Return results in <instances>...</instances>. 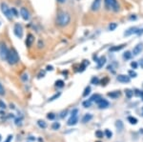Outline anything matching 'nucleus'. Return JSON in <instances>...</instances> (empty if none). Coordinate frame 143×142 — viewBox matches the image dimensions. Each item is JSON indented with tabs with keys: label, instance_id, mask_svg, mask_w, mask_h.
I'll list each match as a JSON object with an SVG mask.
<instances>
[{
	"label": "nucleus",
	"instance_id": "obj_47",
	"mask_svg": "<svg viewBox=\"0 0 143 142\" xmlns=\"http://www.w3.org/2000/svg\"><path fill=\"white\" fill-rule=\"evenodd\" d=\"M130 19H131V20H136V19H137V16H136L135 14H134V16L132 15V16H131V17H130Z\"/></svg>",
	"mask_w": 143,
	"mask_h": 142
},
{
	"label": "nucleus",
	"instance_id": "obj_23",
	"mask_svg": "<svg viewBox=\"0 0 143 142\" xmlns=\"http://www.w3.org/2000/svg\"><path fill=\"white\" fill-rule=\"evenodd\" d=\"M125 94H126V96H127L128 98H132V96L134 95V92H133L132 90L127 89V90H125Z\"/></svg>",
	"mask_w": 143,
	"mask_h": 142
},
{
	"label": "nucleus",
	"instance_id": "obj_3",
	"mask_svg": "<svg viewBox=\"0 0 143 142\" xmlns=\"http://www.w3.org/2000/svg\"><path fill=\"white\" fill-rule=\"evenodd\" d=\"M106 9L108 10H113L114 12H118L119 10V4L117 0H104Z\"/></svg>",
	"mask_w": 143,
	"mask_h": 142
},
{
	"label": "nucleus",
	"instance_id": "obj_20",
	"mask_svg": "<svg viewBox=\"0 0 143 142\" xmlns=\"http://www.w3.org/2000/svg\"><path fill=\"white\" fill-rule=\"evenodd\" d=\"M89 64H90V62L88 61V60H84V61L82 62V64H81V67L79 68V72H83Z\"/></svg>",
	"mask_w": 143,
	"mask_h": 142
},
{
	"label": "nucleus",
	"instance_id": "obj_26",
	"mask_svg": "<svg viewBox=\"0 0 143 142\" xmlns=\"http://www.w3.org/2000/svg\"><path fill=\"white\" fill-rule=\"evenodd\" d=\"M90 93H91V87L90 86L86 87L85 90H84V93H83V96L86 97V96H88V95L90 94Z\"/></svg>",
	"mask_w": 143,
	"mask_h": 142
},
{
	"label": "nucleus",
	"instance_id": "obj_41",
	"mask_svg": "<svg viewBox=\"0 0 143 142\" xmlns=\"http://www.w3.org/2000/svg\"><path fill=\"white\" fill-rule=\"evenodd\" d=\"M21 78H22V80L23 81H27L28 79H29V76H28V74H22Z\"/></svg>",
	"mask_w": 143,
	"mask_h": 142
},
{
	"label": "nucleus",
	"instance_id": "obj_33",
	"mask_svg": "<svg viewBox=\"0 0 143 142\" xmlns=\"http://www.w3.org/2000/svg\"><path fill=\"white\" fill-rule=\"evenodd\" d=\"M105 135H106V136H107L108 138H111V137H112V136H113V133L110 130L106 129V130H105Z\"/></svg>",
	"mask_w": 143,
	"mask_h": 142
},
{
	"label": "nucleus",
	"instance_id": "obj_11",
	"mask_svg": "<svg viewBox=\"0 0 143 142\" xmlns=\"http://www.w3.org/2000/svg\"><path fill=\"white\" fill-rule=\"evenodd\" d=\"M20 14L22 16V18L24 20H29L30 19V12L26 8H21L20 10Z\"/></svg>",
	"mask_w": 143,
	"mask_h": 142
},
{
	"label": "nucleus",
	"instance_id": "obj_43",
	"mask_svg": "<svg viewBox=\"0 0 143 142\" xmlns=\"http://www.w3.org/2000/svg\"><path fill=\"white\" fill-rule=\"evenodd\" d=\"M12 139H13V136H11V135H10V136H8V138L6 139V141H4V142H11Z\"/></svg>",
	"mask_w": 143,
	"mask_h": 142
},
{
	"label": "nucleus",
	"instance_id": "obj_39",
	"mask_svg": "<svg viewBox=\"0 0 143 142\" xmlns=\"http://www.w3.org/2000/svg\"><path fill=\"white\" fill-rule=\"evenodd\" d=\"M5 93V90H4V87L2 86V84L0 83V95H3Z\"/></svg>",
	"mask_w": 143,
	"mask_h": 142
},
{
	"label": "nucleus",
	"instance_id": "obj_32",
	"mask_svg": "<svg viewBox=\"0 0 143 142\" xmlns=\"http://www.w3.org/2000/svg\"><path fill=\"white\" fill-rule=\"evenodd\" d=\"M95 136H97L98 138H102V137H103V132L100 130H97L95 132Z\"/></svg>",
	"mask_w": 143,
	"mask_h": 142
},
{
	"label": "nucleus",
	"instance_id": "obj_7",
	"mask_svg": "<svg viewBox=\"0 0 143 142\" xmlns=\"http://www.w3.org/2000/svg\"><path fill=\"white\" fill-rule=\"evenodd\" d=\"M13 32L18 38H21L23 36V28L20 24H15L13 28Z\"/></svg>",
	"mask_w": 143,
	"mask_h": 142
},
{
	"label": "nucleus",
	"instance_id": "obj_49",
	"mask_svg": "<svg viewBox=\"0 0 143 142\" xmlns=\"http://www.w3.org/2000/svg\"><path fill=\"white\" fill-rule=\"evenodd\" d=\"M47 70H48V71H52V70H53V67H52V66H48V67H47Z\"/></svg>",
	"mask_w": 143,
	"mask_h": 142
},
{
	"label": "nucleus",
	"instance_id": "obj_37",
	"mask_svg": "<svg viewBox=\"0 0 143 142\" xmlns=\"http://www.w3.org/2000/svg\"><path fill=\"white\" fill-rule=\"evenodd\" d=\"M137 66H138V64H137V62L136 61H133L132 63H131V67L133 69H137Z\"/></svg>",
	"mask_w": 143,
	"mask_h": 142
},
{
	"label": "nucleus",
	"instance_id": "obj_31",
	"mask_svg": "<svg viewBox=\"0 0 143 142\" xmlns=\"http://www.w3.org/2000/svg\"><path fill=\"white\" fill-rule=\"evenodd\" d=\"M52 128H53L54 130H58V129L60 128V123H59V122H55V123L52 125Z\"/></svg>",
	"mask_w": 143,
	"mask_h": 142
},
{
	"label": "nucleus",
	"instance_id": "obj_22",
	"mask_svg": "<svg viewBox=\"0 0 143 142\" xmlns=\"http://www.w3.org/2000/svg\"><path fill=\"white\" fill-rule=\"evenodd\" d=\"M127 119H128V121H129L132 125H136V124L137 123V119L136 117H134V116H129Z\"/></svg>",
	"mask_w": 143,
	"mask_h": 142
},
{
	"label": "nucleus",
	"instance_id": "obj_18",
	"mask_svg": "<svg viewBox=\"0 0 143 142\" xmlns=\"http://www.w3.org/2000/svg\"><path fill=\"white\" fill-rule=\"evenodd\" d=\"M125 46H126L125 44H121V45H118V46H114L110 49V52H118V51L123 49Z\"/></svg>",
	"mask_w": 143,
	"mask_h": 142
},
{
	"label": "nucleus",
	"instance_id": "obj_50",
	"mask_svg": "<svg viewBox=\"0 0 143 142\" xmlns=\"http://www.w3.org/2000/svg\"><path fill=\"white\" fill-rule=\"evenodd\" d=\"M140 96L142 97V100H143V92H142V91H141V94H140Z\"/></svg>",
	"mask_w": 143,
	"mask_h": 142
},
{
	"label": "nucleus",
	"instance_id": "obj_27",
	"mask_svg": "<svg viewBox=\"0 0 143 142\" xmlns=\"http://www.w3.org/2000/svg\"><path fill=\"white\" fill-rule=\"evenodd\" d=\"M91 83L93 84V85H97V84H99V78H98L97 76H93V78L91 79Z\"/></svg>",
	"mask_w": 143,
	"mask_h": 142
},
{
	"label": "nucleus",
	"instance_id": "obj_53",
	"mask_svg": "<svg viewBox=\"0 0 143 142\" xmlns=\"http://www.w3.org/2000/svg\"><path fill=\"white\" fill-rule=\"evenodd\" d=\"M96 142H100V141H96Z\"/></svg>",
	"mask_w": 143,
	"mask_h": 142
},
{
	"label": "nucleus",
	"instance_id": "obj_9",
	"mask_svg": "<svg viewBox=\"0 0 143 142\" xmlns=\"http://www.w3.org/2000/svg\"><path fill=\"white\" fill-rule=\"evenodd\" d=\"M142 51H143V43H138L133 49V55L134 56H138L139 54H141Z\"/></svg>",
	"mask_w": 143,
	"mask_h": 142
},
{
	"label": "nucleus",
	"instance_id": "obj_35",
	"mask_svg": "<svg viewBox=\"0 0 143 142\" xmlns=\"http://www.w3.org/2000/svg\"><path fill=\"white\" fill-rule=\"evenodd\" d=\"M47 117H48V119H50V120H53V119H55L56 115H55L53 113H50V114H47Z\"/></svg>",
	"mask_w": 143,
	"mask_h": 142
},
{
	"label": "nucleus",
	"instance_id": "obj_17",
	"mask_svg": "<svg viewBox=\"0 0 143 142\" xmlns=\"http://www.w3.org/2000/svg\"><path fill=\"white\" fill-rule=\"evenodd\" d=\"M92 119H93V115H92L91 114H86L83 116V118H82V122H83V123H87L89 121H91Z\"/></svg>",
	"mask_w": 143,
	"mask_h": 142
},
{
	"label": "nucleus",
	"instance_id": "obj_28",
	"mask_svg": "<svg viewBox=\"0 0 143 142\" xmlns=\"http://www.w3.org/2000/svg\"><path fill=\"white\" fill-rule=\"evenodd\" d=\"M82 105H83V107L84 108H89V107H91V105H92V101L89 99V100H86V101H84L83 103H82Z\"/></svg>",
	"mask_w": 143,
	"mask_h": 142
},
{
	"label": "nucleus",
	"instance_id": "obj_51",
	"mask_svg": "<svg viewBox=\"0 0 143 142\" xmlns=\"http://www.w3.org/2000/svg\"><path fill=\"white\" fill-rule=\"evenodd\" d=\"M142 115H143V108H142Z\"/></svg>",
	"mask_w": 143,
	"mask_h": 142
},
{
	"label": "nucleus",
	"instance_id": "obj_48",
	"mask_svg": "<svg viewBox=\"0 0 143 142\" xmlns=\"http://www.w3.org/2000/svg\"><path fill=\"white\" fill-rule=\"evenodd\" d=\"M57 2H59V3L63 4V3H65V2H66V0H57Z\"/></svg>",
	"mask_w": 143,
	"mask_h": 142
},
{
	"label": "nucleus",
	"instance_id": "obj_10",
	"mask_svg": "<svg viewBox=\"0 0 143 142\" xmlns=\"http://www.w3.org/2000/svg\"><path fill=\"white\" fill-rule=\"evenodd\" d=\"M101 2H102V0H93L92 7H91L93 12H96V11L99 10L100 6H101Z\"/></svg>",
	"mask_w": 143,
	"mask_h": 142
},
{
	"label": "nucleus",
	"instance_id": "obj_1",
	"mask_svg": "<svg viewBox=\"0 0 143 142\" xmlns=\"http://www.w3.org/2000/svg\"><path fill=\"white\" fill-rule=\"evenodd\" d=\"M71 21V16L67 12H59L57 17H56V24L60 27H65L70 23Z\"/></svg>",
	"mask_w": 143,
	"mask_h": 142
},
{
	"label": "nucleus",
	"instance_id": "obj_34",
	"mask_svg": "<svg viewBox=\"0 0 143 142\" xmlns=\"http://www.w3.org/2000/svg\"><path fill=\"white\" fill-rule=\"evenodd\" d=\"M137 74L135 72V71H129V76L130 77H137Z\"/></svg>",
	"mask_w": 143,
	"mask_h": 142
},
{
	"label": "nucleus",
	"instance_id": "obj_24",
	"mask_svg": "<svg viewBox=\"0 0 143 142\" xmlns=\"http://www.w3.org/2000/svg\"><path fill=\"white\" fill-rule=\"evenodd\" d=\"M132 56H133V54H131L130 52H125L124 55H123V58L126 60H129L132 58Z\"/></svg>",
	"mask_w": 143,
	"mask_h": 142
},
{
	"label": "nucleus",
	"instance_id": "obj_45",
	"mask_svg": "<svg viewBox=\"0 0 143 142\" xmlns=\"http://www.w3.org/2000/svg\"><path fill=\"white\" fill-rule=\"evenodd\" d=\"M20 121H21V118H20V119H16V120H15V124H16V125H19V124H21V122H20Z\"/></svg>",
	"mask_w": 143,
	"mask_h": 142
},
{
	"label": "nucleus",
	"instance_id": "obj_16",
	"mask_svg": "<svg viewBox=\"0 0 143 142\" xmlns=\"http://www.w3.org/2000/svg\"><path fill=\"white\" fill-rule=\"evenodd\" d=\"M107 95L109 96V97H111V98H117L120 96V93L118 92V91H114V92H111V93H107Z\"/></svg>",
	"mask_w": 143,
	"mask_h": 142
},
{
	"label": "nucleus",
	"instance_id": "obj_44",
	"mask_svg": "<svg viewBox=\"0 0 143 142\" xmlns=\"http://www.w3.org/2000/svg\"><path fill=\"white\" fill-rule=\"evenodd\" d=\"M139 66L143 69V59H140V60H139Z\"/></svg>",
	"mask_w": 143,
	"mask_h": 142
},
{
	"label": "nucleus",
	"instance_id": "obj_25",
	"mask_svg": "<svg viewBox=\"0 0 143 142\" xmlns=\"http://www.w3.org/2000/svg\"><path fill=\"white\" fill-rule=\"evenodd\" d=\"M38 126L40 127V128H42V129H45V128H47V123L44 121V120H38Z\"/></svg>",
	"mask_w": 143,
	"mask_h": 142
},
{
	"label": "nucleus",
	"instance_id": "obj_30",
	"mask_svg": "<svg viewBox=\"0 0 143 142\" xmlns=\"http://www.w3.org/2000/svg\"><path fill=\"white\" fill-rule=\"evenodd\" d=\"M116 27H117L116 23H111V24L109 25V30L110 31H114L116 29Z\"/></svg>",
	"mask_w": 143,
	"mask_h": 142
},
{
	"label": "nucleus",
	"instance_id": "obj_29",
	"mask_svg": "<svg viewBox=\"0 0 143 142\" xmlns=\"http://www.w3.org/2000/svg\"><path fill=\"white\" fill-rule=\"evenodd\" d=\"M56 86L58 88H63L64 87V81L63 80H57L56 82Z\"/></svg>",
	"mask_w": 143,
	"mask_h": 142
},
{
	"label": "nucleus",
	"instance_id": "obj_14",
	"mask_svg": "<svg viewBox=\"0 0 143 142\" xmlns=\"http://www.w3.org/2000/svg\"><path fill=\"white\" fill-rule=\"evenodd\" d=\"M78 122V116L76 115V116H71V118L68 120V124L69 126H73V125H75V124Z\"/></svg>",
	"mask_w": 143,
	"mask_h": 142
},
{
	"label": "nucleus",
	"instance_id": "obj_13",
	"mask_svg": "<svg viewBox=\"0 0 143 142\" xmlns=\"http://www.w3.org/2000/svg\"><path fill=\"white\" fill-rule=\"evenodd\" d=\"M33 41H34V36L32 34H31V33H29L27 38H26V46L27 47H31L32 43H33Z\"/></svg>",
	"mask_w": 143,
	"mask_h": 142
},
{
	"label": "nucleus",
	"instance_id": "obj_4",
	"mask_svg": "<svg viewBox=\"0 0 143 142\" xmlns=\"http://www.w3.org/2000/svg\"><path fill=\"white\" fill-rule=\"evenodd\" d=\"M1 11L4 13V15L6 16L8 19H12L13 17V12H12V10L7 6L5 3H2L1 4Z\"/></svg>",
	"mask_w": 143,
	"mask_h": 142
},
{
	"label": "nucleus",
	"instance_id": "obj_15",
	"mask_svg": "<svg viewBox=\"0 0 143 142\" xmlns=\"http://www.w3.org/2000/svg\"><path fill=\"white\" fill-rule=\"evenodd\" d=\"M96 62H97V68L98 69L102 68L106 63V57L105 56H101V57H100L99 59H98Z\"/></svg>",
	"mask_w": 143,
	"mask_h": 142
},
{
	"label": "nucleus",
	"instance_id": "obj_2",
	"mask_svg": "<svg viewBox=\"0 0 143 142\" xmlns=\"http://www.w3.org/2000/svg\"><path fill=\"white\" fill-rule=\"evenodd\" d=\"M7 61L9 62V64H11V65H14L19 61L18 54L16 53L15 50L12 49L9 51V54L7 56Z\"/></svg>",
	"mask_w": 143,
	"mask_h": 142
},
{
	"label": "nucleus",
	"instance_id": "obj_42",
	"mask_svg": "<svg viewBox=\"0 0 143 142\" xmlns=\"http://www.w3.org/2000/svg\"><path fill=\"white\" fill-rule=\"evenodd\" d=\"M0 108H1V109H6V108H7L6 104H5V103H4L2 100H0Z\"/></svg>",
	"mask_w": 143,
	"mask_h": 142
},
{
	"label": "nucleus",
	"instance_id": "obj_38",
	"mask_svg": "<svg viewBox=\"0 0 143 142\" xmlns=\"http://www.w3.org/2000/svg\"><path fill=\"white\" fill-rule=\"evenodd\" d=\"M109 82V78L108 77H105L104 79H102V81H101V83H102V85L103 86H105V85H107V83Z\"/></svg>",
	"mask_w": 143,
	"mask_h": 142
},
{
	"label": "nucleus",
	"instance_id": "obj_12",
	"mask_svg": "<svg viewBox=\"0 0 143 142\" xmlns=\"http://www.w3.org/2000/svg\"><path fill=\"white\" fill-rule=\"evenodd\" d=\"M97 105H98V108L99 109H106V108H108L109 107V105H110V103L106 100V99L104 98H101L97 102Z\"/></svg>",
	"mask_w": 143,
	"mask_h": 142
},
{
	"label": "nucleus",
	"instance_id": "obj_36",
	"mask_svg": "<svg viewBox=\"0 0 143 142\" xmlns=\"http://www.w3.org/2000/svg\"><path fill=\"white\" fill-rule=\"evenodd\" d=\"M59 96H60V93H56V94H55V95H54V96H52V97H51L49 100H50V101H53V100H55V99L58 98Z\"/></svg>",
	"mask_w": 143,
	"mask_h": 142
},
{
	"label": "nucleus",
	"instance_id": "obj_6",
	"mask_svg": "<svg viewBox=\"0 0 143 142\" xmlns=\"http://www.w3.org/2000/svg\"><path fill=\"white\" fill-rule=\"evenodd\" d=\"M140 29H138L137 27H131L128 30H126V31L124 32L125 36H130L132 34H139Z\"/></svg>",
	"mask_w": 143,
	"mask_h": 142
},
{
	"label": "nucleus",
	"instance_id": "obj_19",
	"mask_svg": "<svg viewBox=\"0 0 143 142\" xmlns=\"http://www.w3.org/2000/svg\"><path fill=\"white\" fill-rule=\"evenodd\" d=\"M101 98H102V97H101V95H100V94H98V93H95V94H93V95L91 96L90 100H91L92 102L94 101V102H96V103H97V102H98Z\"/></svg>",
	"mask_w": 143,
	"mask_h": 142
},
{
	"label": "nucleus",
	"instance_id": "obj_8",
	"mask_svg": "<svg viewBox=\"0 0 143 142\" xmlns=\"http://www.w3.org/2000/svg\"><path fill=\"white\" fill-rule=\"evenodd\" d=\"M117 81L121 82V83H129L131 81V77L129 75H125V74H119L116 77Z\"/></svg>",
	"mask_w": 143,
	"mask_h": 142
},
{
	"label": "nucleus",
	"instance_id": "obj_46",
	"mask_svg": "<svg viewBox=\"0 0 143 142\" xmlns=\"http://www.w3.org/2000/svg\"><path fill=\"white\" fill-rule=\"evenodd\" d=\"M12 12H13V14H14L15 16H17V12H16L14 9H12Z\"/></svg>",
	"mask_w": 143,
	"mask_h": 142
},
{
	"label": "nucleus",
	"instance_id": "obj_40",
	"mask_svg": "<svg viewBox=\"0 0 143 142\" xmlns=\"http://www.w3.org/2000/svg\"><path fill=\"white\" fill-rule=\"evenodd\" d=\"M77 114H78V110H77V109H74L73 112H72V115H71V116H76Z\"/></svg>",
	"mask_w": 143,
	"mask_h": 142
},
{
	"label": "nucleus",
	"instance_id": "obj_5",
	"mask_svg": "<svg viewBox=\"0 0 143 142\" xmlns=\"http://www.w3.org/2000/svg\"><path fill=\"white\" fill-rule=\"evenodd\" d=\"M9 51L7 48V46L5 45V43H0V58L2 60L6 59L7 60V56H8V54H9Z\"/></svg>",
	"mask_w": 143,
	"mask_h": 142
},
{
	"label": "nucleus",
	"instance_id": "obj_21",
	"mask_svg": "<svg viewBox=\"0 0 143 142\" xmlns=\"http://www.w3.org/2000/svg\"><path fill=\"white\" fill-rule=\"evenodd\" d=\"M115 127L117 128L118 131H122V129H123V122L121 120H117L115 122Z\"/></svg>",
	"mask_w": 143,
	"mask_h": 142
},
{
	"label": "nucleus",
	"instance_id": "obj_52",
	"mask_svg": "<svg viewBox=\"0 0 143 142\" xmlns=\"http://www.w3.org/2000/svg\"><path fill=\"white\" fill-rule=\"evenodd\" d=\"M0 141H1V136H0Z\"/></svg>",
	"mask_w": 143,
	"mask_h": 142
}]
</instances>
